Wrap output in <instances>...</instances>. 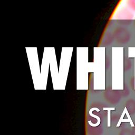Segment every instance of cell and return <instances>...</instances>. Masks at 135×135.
I'll use <instances>...</instances> for the list:
<instances>
[{
    "label": "cell",
    "instance_id": "2",
    "mask_svg": "<svg viewBox=\"0 0 135 135\" xmlns=\"http://www.w3.org/2000/svg\"><path fill=\"white\" fill-rule=\"evenodd\" d=\"M114 35L117 42L121 44L128 43L131 38L130 32L128 28L123 26L116 28L114 32Z\"/></svg>",
    "mask_w": 135,
    "mask_h": 135
},
{
    "label": "cell",
    "instance_id": "1",
    "mask_svg": "<svg viewBox=\"0 0 135 135\" xmlns=\"http://www.w3.org/2000/svg\"><path fill=\"white\" fill-rule=\"evenodd\" d=\"M133 12L129 8H123L118 13L117 19L118 22L122 26L130 25L134 20Z\"/></svg>",
    "mask_w": 135,
    "mask_h": 135
},
{
    "label": "cell",
    "instance_id": "3",
    "mask_svg": "<svg viewBox=\"0 0 135 135\" xmlns=\"http://www.w3.org/2000/svg\"><path fill=\"white\" fill-rule=\"evenodd\" d=\"M127 5L132 12H135V0H127Z\"/></svg>",
    "mask_w": 135,
    "mask_h": 135
},
{
    "label": "cell",
    "instance_id": "4",
    "mask_svg": "<svg viewBox=\"0 0 135 135\" xmlns=\"http://www.w3.org/2000/svg\"><path fill=\"white\" fill-rule=\"evenodd\" d=\"M133 25H134V26H135V17L134 18V20H133Z\"/></svg>",
    "mask_w": 135,
    "mask_h": 135
}]
</instances>
